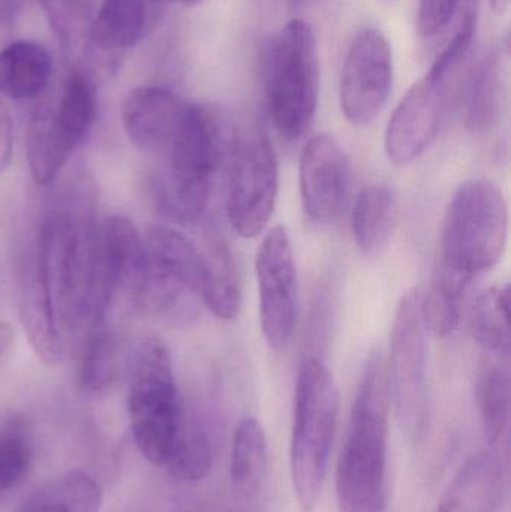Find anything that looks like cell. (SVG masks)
<instances>
[{"label":"cell","mask_w":511,"mask_h":512,"mask_svg":"<svg viewBox=\"0 0 511 512\" xmlns=\"http://www.w3.org/2000/svg\"><path fill=\"white\" fill-rule=\"evenodd\" d=\"M51 74L53 60L42 45L18 41L0 51V95L5 98H38L47 90Z\"/></svg>","instance_id":"cell-20"},{"label":"cell","mask_w":511,"mask_h":512,"mask_svg":"<svg viewBox=\"0 0 511 512\" xmlns=\"http://www.w3.org/2000/svg\"><path fill=\"white\" fill-rule=\"evenodd\" d=\"M255 273L264 339L270 348H285L299 316V279L293 245L282 225H276L264 236L255 258Z\"/></svg>","instance_id":"cell-13"},{"label":"cell","mask_w":511,"mask_h":512,"mask_svg":"<svg viewBox=\"0 0 511 512\" xmlns=\"http://www.w3.org/2000/svg\"><path fill=\"white\" fill-rule=\"evenodd\" d=\"M228 167V219L240 237L255 239L269 227L278 198V156L266 132H237Z\"/></svg>","instance_id":"cell-12"},{"label":"cell","mask_w":511,"mask_h":512,"mask_svg":"<svg viewBox=\"0 0 511 512\" xmlns=\"http://www.w3.org/2000/svg\"><path fill=\"white\" fill-rule=\"evenodd\" d=\"M158 2L177 3V5L183 6H195L200 5V3L204 2V0H158Z\"/></svg>","instance_id":"cell-36"},{"label":"cell","mask_w":511,"mask_h":512,"mask_svg":"<svg viewBox=\"0 0 511 512\" xmlns=\"http://www.w3.org/2000/svg\"><path fill=\"white\" fill-rule=\"evenodd\" d=\"M101 504L99 484L83 472H69L41 487L21 512H99Z\"/></svg>","instance_id":"cell-26"},{"label":"cell","mask_w":511,"mask_h":512,"mask_svg":"<svg viewBox=\"0 0 511 512\" xmlns=\"http://www.w3.org/2000/svg\"><path fill=\"white\" fill-rule=\"evenodd\" d=\"M510 0H491L492 9L495 12H504L509 8Z\"/></svg>","instance_id":"cell-35"},{"label":"cell","mask_w":511,"mask_h":512,"mask_svg":"<svg viewBox=\"0 0 511 512\" xmlns=\"http://www.w3.org/2000/svg\"><path fill=\"white\" fill-rule=\"evenodd\" d=\"M14 343V330L8 322H0V361L11 351Z\"/></svg>","instance_id":"cell-34"},{"label":"cell","mask_w":511,"mask_h":512,"mask_svg":"<svg viewBox=\"0 0 511 512\" xmlns=\"http://www.w3.org/2000/svg\"><path fill=\"white\" fill-rule=\"evenodd\" d=\"M393 87V54L380 30H362L348 47L342 68V113L353 126H368L386 107Z\"/></svg>","instance_id":"cell-14"},{"label":"cell","mask_w":511,"mask_h":512,"mask_svg":"<svg viewBox=\"0 0 511 512\" xmlns=\"http://www.w3.org/2000/svg\"><path fill=\"white\" fill-rule=\"evenodd\" d=\"M267 108L285 138L305 134L317 113L320 92L317 42L306 21L291 20L273 39L264 66Z\"/></svg>","instance_id":"cell-9"},{"label":"cell","mask_w":511,"mask_h":512,"mask_svg":"<svg viewBox=\"0 0 511 512\" xmlns=\"http://www.w3.org/2000/svg\"><path fill=\"white\" fill-rule=\"evenodd\" d=\"M507 48L491 51L473 72L465 90V120L471 131L485 134L503 119L507 99Z\"/></svg>","instance_id":"cell-18"},{"label":"cell","mask_w":511,"mask_h":512,"mask_svg":"<svg viewBox=\"0 0 511 512\" xmlns=\"http://www.w3.org/2000/svg\"><path fill=\"white\" fill-rule=\"evenodd\" d=\"M350 161L332 135L312 137L303 147L299 164L300 198L305 215L318 225H330L347 209Z\"/></svg>","instance_id":"cell-15"},{"label":"cell","mask_w":511,"mask_h":512,"mask_svg":"<svg viewBox=\"0 0 511 512\" xmlns=\"http://www.w3.org/2000/svg\"><path fill=\"white\" fill-rule=\"evenodd\" d=\"M146 23V0H104L90 33L104 51L128 50L143 38Z\"/></svg>","instance_id":"cell-25"},{"label":"cell","mask_w":511,"mask_h":512,"mask_svg":"<svg viewBox=\"0 0 511 512\" xmlns=\"http://www.w3.org/2000/svg\"><path fill=\"white\" fill-rule=\"evenodd\" d=\"M476 36V17L467 15L447 47L399 102L384 135V150L399 167L413 164L434 143L459 95L462 68Z\"/></svg>","instance_id":"cell-5"},{"label":"cell","mask_w":511,"mask_h":512,"mask_svg":"<svg viewBox=\"0 0 511 512\" xmlns=\"http://www.w3.org/2000/svg\"><path fill=\"white\" fill-rule=\"evenodd\" d=\"M480 415L483 432L492 448L501 447L509 436L511 417V384L509 367L491 361L480 379Z\"/></svg>","instance_id":"cell-28"},{"label":"cell","mask_w":511,"mask_h":512,"mask_svg":"<svg viewBox=\"0 0 511 512\" xmlns=\"http://www.w3.org/2000/svg\"><path fill=\"white\" fill-rule=\"evenodd\" d=\"M122 339L119 331L102 319L89 322V333L81 358V381L92 391H102L113 384L120 367Z\"/></svg>","instance_id":"cell-27"},{"label":"cell","mask_w":511,"mask_h":512,"mask_svg":"<svg viewBox=\"0 0 511 512\" xmlns=\"http://www.w3.org/2000/svg\"><path fill=\"white\" fill-rule=\"evenodd\" d=\"M144 242L152 271L147 294L195 295L219 319L237 318L242 285L230 246L219 234L198 243L176 228L152 225Z\"/></svg>","instance_id":"cell-4"},{"label":"cell","mask_w":511,"mask_h":512,"mask_svg":"<svg viewBox=\"0 0 511 512\" xmlns=\"http://www.w3.org/2000/svg\"><path fill=\"white\" fill-rule=\"evenodd\" d=\"M269 472V444L260 421L245 417L234 433L230 477L234 492L243 499L257 498Z\"/></svg>","instance_id":"cell-23"},{"label":"cell","mask_w":511,"mask_h":512,"mask_svg":"<svg viewBox=\"0 0 511 512\" xmlns=\"http://www.w3.org/2000/svg\"><path fill=\"white\" fill-rule=\"evenodd\" d=\"M128 414L140 453L153 465L164 466L185 420L170 351L156 337L143 340L134 352Z\"/></svg>","instance_id":"cell-8"},{"label":"cell","mask_w":511,"mask_h":512,"mask_svg":"<svg viewBox=\"0 0 511 512\" xmlns=\"http://www.w3.org/2000/svg\"><path fill=\"white\" fill-rule=\"evenodd\" d=\"M339 417V391L329 367L308 358L297 376L290 469L294 495L303 512L320 502L329 472Z\"/></svg>","instance_id":"cell-6"},{"label":"cell","mask_w":511,"mask_h":512,"mask_svg":"<svg viewBox=\"0 0 511 512\" xmlns=\"http://www.w3.org/2000/svg\"><path fill=\"white\" fill-rule=\"evenodd\" d=\"M12 158V123L11 117L0 108V174L5 173Z\"/></svg>","instance_id":"cell-33"},{"label":"cell","mask_w":511,"mask_h":512,"mask_svg":"<svg viewBox=\"0 0 511 512\" xmlns=\"http://www.w3.org/2000/svg\"><path fill=\"white\" fill-rule=\"evenodd\" d=\"M507 231L509 210L503 191L488 179L468 180L447 209L440 262L473 280L503 258Z\"/></svg>","instance_id":"cell-7"},{"label":"cell","mask_w":511,"mask_h":512,"mask_svg":"<svg viewBox=\"0 0 511 512\" xmlns=\"http://www.w3.org/2000/svg\"><path fill=\"white\" fill-rule=\"evenodd\" d=\"M501 492V460L495 453H479L453 478L435 512H495Z\"/></svg>","instance_id":"cell-17"},{"label":"cell","mask_w":511,"mask_h":512,"mask_svg":"<svg viewBox=\"0 0 511 512\" xmlns=\"http://www.w3.org/2000/svg\"><path fill=\"white\" fill-rule=\"evenodd\" d=\"M0 2H2V0H0Z\"/></svg>","instance_id":"cell-39"},{"label":"cell","mask_w":511,"mask_h":512,"mask_svg":"<svg viewBox=\"0 0 511 512\" xmlns=\"http://www.w3.org/2000/svg\"><path fill=\"white\" fill-rule=\"evenodd\" d=\"M468 330L485 351L507 357L510 352V288L492 285L480 289L465 306Z\"/></svg>","instance_id":"cell-22"},{"label":"cell","mask_w":511,"mask_h":512,"mask_svg":"<svg viewBox=\"0 0 511 512\" xmlns=\"http://www.w3.org/2000/svg\"><path fill=\"white\" fill-rule=\"evenodd\" d=\"M461 0H419L417 30L425 38L438 35L452 21Z\"/></svg>","instance_id":"cell-32"},{"label":"cell","mask_w":511,"mask_h":512,"mask_svg":"<svg viewBox=\"0 0 511 512\" xmlns=\"http://www.w3.org/2000/svg\"><path fill=\"white\" fill-rule=\"evenodd\" d=\"M41 6L60 47L75 53L90 29L93 0H41Z\"/></svg>","instance_id":"cell-30"},{"label":"cell","mask_w":511,"mask_h":512,"mask_svg":"<svg viewBox=\"0 0 511 512\" xmlns=\"http://www.w3.org/2000/svg\"><path fill=\"white\" fill-rule=\"evenodd\" d=\"M237 132L209 105L192 104L179 135L161 155L153 179L156 206L180 225L197 224L209 209L222 168L230 162Z\"/></svg>","instance_id":"cell-2"},{"label":"cell","mask_w":511,"mask_h":512,"mask_svg":"<svg viewBox=\"0 0 511 512\" xmlns=\"http://www.w3.org/2000/svg\"><path fill=\"white\" fill-rule=\"evenodd\" d=\"M96 222L95 188L83 174L45 210L27 252L63 339L92 312L101 233Z\"/></svg>","instance_id":"cell-1"},{"label":"cell","mask_w":511,"mask_h":512,"mask_svg":"<svg viewBox=\"0 0 511 512\" xmlns=\"http://www.w3.org/2000/svg\"><path fill=\"white\" fill-rule=\"evenodd\" d=\"M311 2V0H290V5L293 6L294 9L302 8L306 3Z\"/></svg>","instance_id":"cell-37"},{"label":"cell","mask_w":511,"mask_h":512,"mask_svg":"<svg viewBox=\"0 0 511 512\" xmlns=\"http://www.w3.org/2000/svg\"><path fill=\"white\" fill-rule=\"evenodd\" d=\"M96 110L93 81L78 69L53 99L36 108L26 137L27 161L36 185H51L59 177L92 131Z\"/></svg>","instance_id":"cell-10"},{"label":"cell","mask_w":511,"mask_h":512,"mask_svg":"<svg viewBox=\"0 0 511 512\" xmlns=\"http://www.w3.org/2000/svg\"><path fill=\"white\" fill-rule=\"evenodd\" d=\"M390 397L380 355H371L357 385L336 468L339 512H387Z\"/></svg>","instance_id":"cell-3"},{"label":"cell","mask_w":511,"mask_h":512,"mask_svg":"<svg viewBox=\"0 0 511 512\" xmlns=\"http://www.w3.org/2000/svg\"><path fill=\"white\" fill-rule=\"evenodd\" d=\"M191 105L164 87H137L123 102V129L135 147L161 155L179 135Z\"/></svg>","instance_id":"cell-16"},{"label":"cell","mask_w":511,"mask_h":512,"mask_svg":"<svg viewBox=\"0 0 511 512\" xmlns=\"http://www.w3.org/2000/svg\"><path fill=\"white\" fill-rule=\"evenodd\" d=\"M212 463V442L206 430L197 424L183 423L164 468L177 480L197 483L209 475Z\"/></svg>","instance_id":"cell-29"},{"label":"cell","mask_w":511,"mask_h":512,"mask_svg":"<svg viewBox=\"0 0 511 512\" xmlns=\"http://www.w3.org/2000/svg\"><path fill=\"white\" fill-rule=\"evenodd\" d=\"M471 279L438 262L428 294H423V318L434 336L455 333L464 318Z\"/></svg>","instance_id":"cell-24"},{"label":"cell","mask_w":511,"mask_h":512,"mask_svg":"<svg viewBox=\"0 0 511 512\" xmlns=\"http://www.w3.org/2000/svg\"><path fill=\"white\" fill-rule=\"evenodd\" d=\"M423 292L410 289L396 307L386 370L390 405L402 432L419 441L429 420L428 327L423 318Z\"/></svg>","instance_id":"cell-11"},{"label":"cell","mask_w":511,"mask_h":512,"mask_svg":"<svg viewBox=\"0 0 511 512\" xmlns=\"http://www.w3.org/2000/svg\"><path fill=\"white\" fill-rule=\"evenodd\" d=\"M32 466V447L17 426L0 429V492L15 489L26 480Z\"/></svg>","instance_id":"cell-31"},{"label":"cell","mask_w":511,"mask_h":512,"mask_svg":"<svg viewBox=\"0 0 511 512\" xmlns=\"http://www.w3.org/2000/svg\"><path fill=\"white\" fill-rule=\"evenodd\" d=\"M398 215V197L389 186H366L357 195L351 212V230L357 248L368 256L380 255L392 240Z\"/></svg>","instance_id":"cell-21"},{"label":"cell","mask_w":511,"mask_h":512,"mask_svg":"<svg viewBox=\"0 0 511 512\" xmlns=\"http://www.w3.org/2000/svg\"><path fill=\"white\" fill-rule=\"evenodd\" d=\"M18 309L27 339L39 360L48 366L59 364L65 355V339L54 321L44 289L29 259L21 268Z\"/></svg>","instance_id":"cell-19"},{"label":"cell","mask_w":511,"mask_h":512,"mask_svg":"<svg viewBox=\"0 0 511 512\" xmlns=\"http://www.w3.org/2000/svg\"><path fill=\"white\" fill-rule=\"evenodd\" d=\"M0 498H2V492H0Z\"/></svg>","instance_id":"cell-38"}]
</instances>
